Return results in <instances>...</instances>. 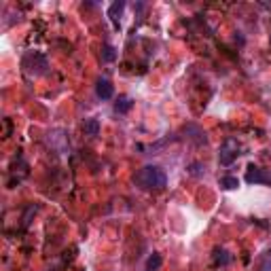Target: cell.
Instances as JSON below:
<instances>
[{
  "label": "cell",
  "instance_id": "cell-8",
  "mask_svg": "<svg viewBox=\"0 0 271 271\" xmlns=\"http://www.w3.org/2000/svg\"><path fill=\"white\" fill-rule=\"evenodd\" d=\"M185 132H187V134H193V136H189V140H193L195 144H205V142H208V138H205V132L199 130L197 125H189Z\"/></svg>",
  "mask_w": 271,
  "mask_h": 271
},
{
  "label": "cell",
  "instance_id": "cell-1",
  "mask_svg": "<svg viewBox=\"0 0 271 271\" xmlns=\"http://www.w3.org/2000/svg\"><path fill=\"white\" fill-rule=\"evenodd\" d=\"M136 183L142 189H146V191H161L167 185V176H165V172L161 170V167H157V165H144L136 174Z\"/></svg>",
  "mask_w": 271,
  "mask_h": 271
},
{
  "label": "cell",
  "instance_id": "cell-14",
  "mask_svg": "<svg viewBox=\"0 0 271 271\" xmlns=\"http://www.w3.org/2000/svg\"><path fill=\"white\" fill-rule=\"evenodd\" d=\"M259 271H271V248L263 254V259H261V267Z\"/></svg>",
  "mask_w": 271,
  "mask_h": 271
},
{
  "label": "cell",
  "instance_id": "cell-5",
  "mask_svg": "<svg viewBox=\"0 0 271 271\" xmlns=\"http://www.w3.org/2000/svg\"><path fill=\"white\" fill-rule=\"evenodd\" d=\"M96 94H98L100 100H110L114 96V87L108 79H100L98 85H96Z\"/></svg>",
  "mask_w": 271,
  "mask_h": 271
},
{
  "label": "cell",
  "instance_id": "cell-2",
  "mask_svg": "<svg viewBox=\"0 0 271 271\" xmlns=\"http://www.w3.org/2000/svg\"><path fill=\"white\" fill-rule=\"evenodd\" d=\"M21 66H23L25 72L32 74V76H43L49 70V62H47V57L43 53H38V51H28V53L23 55V59H21Z\"/></svg>",
  "mask_w": 271,
  "mask_h": 271
},
{
  "label": "cell",
  "instance_id": "cell-6",
  "mask_svg": "<svg viewBox=\"0 0 271 271\" xmlns=\"http://www.w3.org/2000/svg\"><path fill=\"white\" fill-rule=\"evenodd\" d=\"M123 9H125V3H123V0H117V3H112V5L108 7V17H110V21H112L114 25H119L121 15H123Z\"/></svg>",
  "mask_w": 271,
  "mask_h": 271
},
{
  "label": "cell",
  "instance_id": "cell-15",
  "mask_svg": "<svg viewBox=\"0 0 271 271\" xmlns=\"http://www.w3.org/2000/svg\"><path fill=\"white\" fill-rule=\"evenodd\" d=\"M191 174H193V176L203 174V172H201V163H193V165H191Z\"/></svg>",
  "mask_w": 271,
  "mask_h": 271
},
{
  "label": "cell",
  "instance_id": "cell-9",
  "mask_svg": "<svg viewBox=\"0 0 271 271\" xmlns=\"http://www.w3.org/2000/svg\"><path fill=\"white\" fill-rule=\"evenodd\" d=\"M161 265H163V256H161L159 252H153V254L148 256L146 265H144V271H159Z\"/></svg>",
  "mask_w": 271,
  "mask_h": 271
},
{
  "label": "cell",
  "instance_id": "cell-3",
  "mask_svg": "<svg viewBox=\"0 0 271 271\" xmlns=\"http://www.w3.org/2000/svg\"><path fill=\"white\" fill-rule=\"evenodd\" d=\"M239 142L235 138H227L221 148H218V161H221V165H231L237 157H239Z\"/></svg>",
  "mask_w": 271,
  "mask_h": 271
},
{
  "label": "cell",
  "instance_id": "cell-10",
  "mask_svg": "<svg viewBox=\"0 0 271 271\" xmlns=\"http://www.w3.org/2000/svg\"><path fill=\"white\" fill-rule=\"evenodd\" d=\"M83 130H85V136L96 138L100 134V121L98 119H87L85 125H83Z\"/></svg>",
  "mask_w": 271,
  "mask_h": 271
},
{
  "label": "cell",
  "instance_id": "cell-13",
  "mask_svg": "<svg viewBox=\"0 0 271 271\" xmlns=\"http://www.w3.org/2000/svg\"><path fill=\"white\" fill-rule=\"evenodd\" d=\"M114 57H117V53H114L112 45H104V47H102V59H104V62H114Z\"/></svg>",
  "mask_w": 271,
  "mask_h": 271
},
{
  "label": "cell",
  "instance_id": "cell-11",
  "mask_svg": "<svg viewBox=\"0 0 271 271\" xmlns=\"http://www.w3.org/2000/svg\"><path fill=\"white\" fill-rule=\"evenodd\" d=\"M221 187H223L225 191H233V189L239 187V180H237L235 176H225V178H221Z\"/></svg>",
  "mask_w": 271,
  "mask_h": 271
},
{
  "label": "cell",
  "instance_id": "cell-7",
  "mask_svg": "<svg viewBox=\"0 0 271 271\" xmlns=\"http://www.w3.org/2000/svg\"><path fill=\"white\" fill-rule=\"evenodd\" d=\"M134 106V102L130 96H119L117 102H114V112H119V114H125V112H130Z\"/></svg>",
  "mask_w": 271,
  "mask_h": 271
},
{
  "label": "cell",
  "instance_id": "cell-4",
  "mask_svg": "<svg viewBox=\"0 0 271 271\" xmlns=\"http://www.w3.org/2000/svg\"><path fill=\"white\" fill-rule=\"evenodd\" d=\"M246 183L248 185H271V170H263V167L248 165Z\"/></svg>",
  "mask_w": 271,
  "mask_h": 271
},
{
  "label": "cell",
  "instance_id": "cell-12",
  "mask_svg": "<svg viewBox=\"0 0 271 271\" xmlns=\"http://www.w3.org/2000/svg\"><path fill=\"white\" fill-rule=\"evenodd\" d=\"M229 261H231L229 252H227V250H221V248H216V252H214V263H216V265H227Z\"/></svg>",
  "mask_w": 271,
  "mask_h": 271
}]
</instances>
